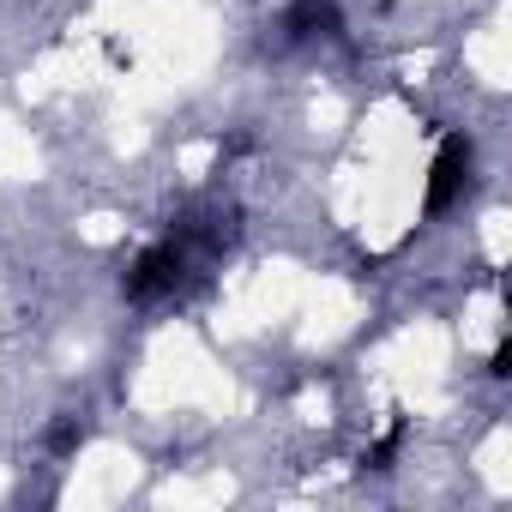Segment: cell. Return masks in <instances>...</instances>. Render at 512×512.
<instances>
[{"instance_id":"1","label":"cell","mask_w":512,"mask_h":512,"mask_svg":"<svg viewBox=\"0 0 512 512\" xmlns=\"http://www.w3.org/2000/svg\"><path fill=\"white\" fill-rule=\"evenodd\" d=\"M193 272V253L169 235V241H157V247H145L139 260H133V272H127V296L133 302H163V296H175L181 290V278Z\"/></svg>"},{"instance_id":"2","label":"cell","mask_w":512,"mask_h":512,"mask_svg":"<svg viewBox=\"0 0 512 512\" xmlns=\"http://www.w3.org/2000/svg\"><path fill=\"white\" fill-rule=\"evenodd\" d=\"M464 181H470V145H464V139H446L440 157H434V169H428L422 205H428V211H446V205L464 193Z\"/></svg>"},{"instance_id":"3","label":"cell","mask_w":512,"mask_h":512,"mask_svg":"<svg viewBox=\"0 0 512 512\" xmlns=\"http://www.w3.org/2000/svg\"><path fill=\"white\" fill-rule=\"evenodd\" d=\"M326 31H338V7H332V0H296L290 19H284V37H290V43L326 37Z\"/></svg>"},{"instance_id":"4","label":"cell","mask_w":512,"mask_h":512,"mask_svg":"<svg viewBox=\"0 0 512 512\" xmlns=\"http://www.w3.org/2000/svg\"><path fill=\"white\" fill-rule=\"evenodd\" d=\"M79 446H85V422H79V416H61V422L49 428V452L67 458V452H79Z\"/></svg>"}]
</instances>
